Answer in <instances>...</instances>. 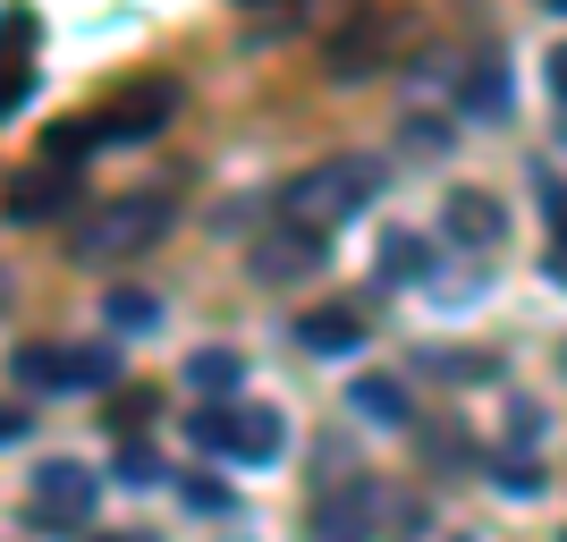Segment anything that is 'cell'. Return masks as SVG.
<instances>
[{
    "label": "cell",
    "mask_w": 567,
    "mask_h": 542,
    "mask_svg": "<svg viewBox=\"0 0 567 542\" xmlns=\"http://www.w3.org/2000/svg\"><path fill=\"white\" fill-rule=\"evenodd\" d=\"M381 518V492L373 483H331V492L313 500V542H364Z\"/></svg>",
    "instance_id": "5b68a950"
},
{
    "label": "cell",
    "mask_w": 567,
    "mask_h": 542,
    "mask_svg": "<svg viewBox=\"0 0 567 542\" xmlns=\"http://www.w3.org/2000/svg\"><path fill=\"white\" fill-rule=\"evenodd\" d=\"M499 492H508V500H534V492H543V467H534V458L499 467Z\"/></svg>",
    "instance_id": "ac0fdd59"
},
{
    "label": "cell",
    "mask_w": 567,
    "mask_h": 542,
    "mask_svg": "<svg viewBox=\"0 0 567 542\" xmlns=\"http://www.w3.org/2000/svg\"><path fill=\"white\" fill-rule=\"evenodd\" d=\"M424 237H406V229H390L381 237V272H390V280H424Z\"/></svg>",
    "instance_id": "5bb4252c"
},
{
    "label": "cell",
    "mask_w": 567,
    "mask_h": 542,
    "mask_svg": "<svg viewBox=\"0 0 567 542\" xmlns=\"http://www.w3.org/2000/svg\"><path fill=\"white\" fill-rule=\"evenodd\" d=\"M406 144H415V153H441V144H450V127H432V119H406Z\"/></svg>",
    "instance_id": "ffe728a7"
},
{
    "label": "cell",
    "mask_w": 567,
    "mask_h": 542,
    "mask_svg": "<svg viewBox=\"0 0 567 542\" xmlns=\"http://www.w3.org/2000/svg\"><path fill=\"white\" fill-rule=\"evenodd\" d=\"M69 381H76V390H94V381H118V348H111V339H102V348H76V356H69Z\"/></svg>",
    "instance_id": "2e32d148"
},
{
    "label": "cell",
    "mask_w": 567,
    "mask_h": 542,
    "mask_svg": "<svg viewBox=\"0 0 567 542\" xmlns=\"http://www.w3.org/2000/svg\"><path fill=\"white\" fill-rule=\"evenodd\" d=\"M102 542H144V534H102Z\"/></svg>",
    "instance_id": "cb8c5ba5"
},
{
    "label": "cell",
    "mask_w": 567,
    "mask_h": 542,
    "mask_svg": "<svg viewBox=\"0 0 567 542\" xmlns=\"http://www.w3.org/2000/svg\"><path fill=\"white\" fill-rule=\"evenodd\" d=\"M237 374H246L237 348H195L187 356V381H195V390H237Z\"/></svg>",
    "instance_id": "7c38bea8"
},
{
    "label": "cell",
    "mask_w": 567,
    "mask_h": 542,
    "mask_svg": "<svg viewBox=\"0 0 567 542\" xmlns=\"http://www.w3.org/2000/svg\"><path fill=\"white\" fill-rule=\"evenodd\" d=\"M162 229H169V195H118V204H102V213L76 229V255L118 263V255H144Z\"/></svg>",
    "instance_id": "7a4b0ae2"
},
{
    "label": "cell",
    "mask_w": 567,
    "mask_h": 542,
    "mask_svg": "<svg viewBox=\"0 0 567 542\" xmlns=\"http://www.w3.org/2000/svg\"><path fill=\"white\" fill-rule=\"evenodd\" d=\"M118 474H127V483H153V474H162V458H153V449H127V458H118Z\"/></svg>",
    "instance_id": "44dd1931"
},
{
    "label": "cell",
    "mask_w": 567,
    "mask_h": 542,
    "mask_svg": "<svg viewBox=\"0 0 567 542\" xmlns=\"http://www.w3.org/2000/svg\"><path fill=\"white\" fill-rule=\"evenodd\" d=\"M381 170L364 162V153H331V162H313L288 178V221H306V229H331V221H355L364 204H373Z\"/></svg>",
    "instance_id": "6da1fadb"
},
{
    "label": "cell",
    "mask_w": 567,
    "mask_h": 542,
    "mask_svg": "<svg viewBox=\"0 0 567 542\" xmlns=\"http://www.w3.org/2000/svg\"><path fill=\"white\" fill-rule=\"evenodd\" d=\"M441 229L457 237V246H474V255H492L499 237H508V221H499V204L483 187H457L450 195V213H441Z\"/></svg>",
    "instance_id": "8992f818"
},
{
    "label": "cell",
    "mask_w": 567,
    "mask_h": 542,
    "mask_svg": "<svg viewBox=\"0 0 567 542\" xmlns=\"http://www.w3.org/2000/svg\"><path fill=\"white\" fill-rule=\"evenodd\" d=\"M543 204H550V221H559V237H567V187L550 178V170H543Z\"/></svg>",
    "instance_id": "7402d4cb"
},
{
    "label": "cell",
    "mask_w": 567,
    "mask_h": 542,
    "mask_svg": "<svg viewBox=\"0 0 567 542\" xmlns=\"http://www.w3.org/2000/svg\"><path fill=\"white\" fill-rule=\"evenodd\" d=\"M355 339H364V323H355L348 306H322V314H306V323H297V348H313V356H348Z\"/></svg>",
    "instance_id": "9c48e42d"
},
{
    "label": "cell",
    "mask_w": 567,
    "mask_h": 542,
    "mask_svg": "<svg viewBox=\"0 0 567 542\" xmlns=\"http://www.w3.org/2000/svg\"><path fill=\"white\" fill-rule=\"evenodd\" d=\"M348 407H355V416H373V425H406V390H399L390 374H364V381L348 390Z\"/></svg>",
    "instance_id": "8fae6325"
},
{
    "label": "cell",
    "mask_w": 567,
    "mask_h": 542,
    "mask_svg": "<svg viewBox=\"0 0 567 542\" xmlns=\"http://www.w3.org/2000/svg\"><path fill=\"white\" fill-rule=\"evenodd\" d=\"M69 195H76L69 170H51V178H18V187H9V221H51Z\"/></svg>",
    "instance_id": "30bf717a"
},
{
    "label": "cell",
    "mask_w": 567,
    "mask_h": 542,
    "mask_svg": "<svg viewBox=\"0 0 567 542\" xmlns=\"http://www.w3.org/2000/svg\"><path fill=\"white\" fill-rule=\"evenodd\" d=\"M94 474L76 467V458H51L43 474H34V500H25V518L34 525H51V534H60V525H85V509H94Z\"/></svg>",
    "instance_id": "3957f363"
},
{
    "label": "cell",
    "mask_w": 567,
    "mask_h": 542,
    "mask_svg": "<svg viewBox=\"0 0 567 542\" xmlns=\"http://www.w3.org/2000/svg\"><path fill=\"white\" fill-rule=\"evenodd\" d=\"M18 381H34V390H60V381H69V356H51V348H18Z\"/></svg>",
    "instance_id": "e0dca14e"
},
{
    "label": "cell",
    "mask_w": 567,
    "mask_h": 542,
    "mask_svg": "<svg viewBox=\"0 0 567 542\" xmlns=\"http://www.w3.org/2000/svg\"><path fill=\"white\" fill-rule=\"evenodd\" d=\"M169 111H178V85H169V76H153V85H136L118 111H102L94 127H102V136H144V127H162Z\"/></svg>",
    "instance_id": "52a82bcc"
},
{
    "label": "cell",
    "mask_w": 567,
    "mask_h": 542,
    "mask_svg": "<svg viewBox=\"0 0 567 542\" xmlns=\"http://www.w3.org/2000/svg\"><path fill=\"white\" fill-rule=\"evenodd\" d=\"M550 94L567 102V51H550Z\"/></svg>",
    "instance_id": "603a6c76"
},
{
    "label": "cell",
    "mask_w": 567,
    "mask_h": 542,
    "mask_svg": "<svg viewBox=\"0 0 567 542\" xmlns=\"http://www.w3.org/2000/svg\"><path fill=\"white\" fill-rule=\"evenodd\" d=\"M508 441L534 449V441H543V416H534V407H508Z\"/></svg>",
    "instance_id": "d6986e66"
},
{
    "label": "cell",
    "mask_w": 567,
    "mask_h": 542,
    "mask_svg": "<svg viewBox=\"0 0 567 542\" xmlns=\"http://www.w3.org/2000/svg\"><path fill=\"white\" fill-rule=\"evenodd\" d=\"M153 323H162V306L144 288H111V330H153Z\"/></svg>",
    "instance_id": "9a60e30c"
},
{
    "label": "cell",
    "mask_w": 567,
    "mask_h": 542,
    "mask_svg": "<svg viewBox=\"0 0 567 542\" xmlns=\"http://www.w3.org/2000/svg\"><path fill=\"white\" fill-rule=\"evenodd\" d=\"M457 94H466V111L499 119V111H508V85H499V60H474V76L457 85Z\"/></svg>",
    "instance_id": "4fadbf2b"
},
{
    "label": "cell",
    "mask_w": 567,
    "mask_h": 542,
    "mask_svg": "<svg viewBox=\"0 0 567 542\" xmlns=\"http://www.w3.org/2000/svg\"><path fill=\"white\" fill-rule=\"evenodd\" d=\"M246 272L255 280H306V272H322V229H306V221H280V229L255 237V255H246Z\"/></svg>",
    "instance_id": "277c9868"
},
{
    "label": "cell",
    "mask_w": 567,
    "mask_h": 542,
    "mask_svg": "<svg viewBox=\"0 0 567 542\" xmlns=\"http://www.w3.org/2000/svg\"><path fill=\"white\" fill-rule=\"evenodd\" d=\"M280 416H271V407H229V449L237 458H246V467H271V458H280Z\"/></svg>",
    "instance_id": "ba28073f"
}]
</instances>
